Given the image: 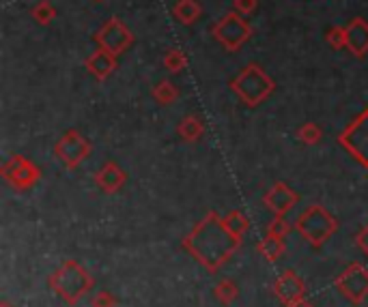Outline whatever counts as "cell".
Segmentation results:
<instances>
[{
    "instance_id": "1",
    "label": "cell",
    "mask_w": 368,
    "mask_h": 307,
    "mask_svg": "<svg viewBox=\"0 0 368 307\" xmlns=\"http://www.w3.org/2000/svg\"><path fill=\"white\" fill-rule=\"evenodd\" d=\"M239 245L242 238L230 232L224 217L218 213H209L203 221L196 224L183 241V250L211 273H218Z\"/></svg>"
},
{
    "instance_id": "2",
    "label": "cell",
    "mask_w": 368,
    "mask_h": 307,
    "mask_svg": "<svg viewBox=\"0 0 368 307\" xmlns=\"http://www.w3.org/2000/svg\"><path fill=\"white\" fill-rule=\"evenodd\" d=\"M50 288L70 305H76L91 288H93V275L78 262V260H65L52 275H50Z\"/></svg>"
},
{
    "instance_id": "3",
    "label": "cell",
    "mask_w": 368,
    "mask_h": 307,
    "mask_svg": "<svg viewBox=\"0 0 368 307\" xmlns=\"http://www.w3.org/2000/svg\"><path fill=\"white\" fill-rule=\"evenodd\" d=\"M297 232L302 234L313 247H321L327 238L339 230V221L331 213H327L319 204H313L310 209H306L299 215L295 224Z\"/></svg>"
},
{
    "instance_id": "4",
    "label": "cell",
    "mask_w": 368,
    "mask_h": 307,
    "mask_svg": "<svg viewBox=\"0 0 368 307\" xmlns=\"http://www.w3.org/2000/svg\"><path fill=\"white\" fill-rule=\"evenodd\" d=\"M232 90L237 93V97L244 101V104L256 106L272 95L274 82L261 69V67L250 64V67H246V71L242 76L235 78V82H232Z\"/></svg>"
},
{
    "instance_id": "5",
    "label": "cell",
    "mask_w": 368,
    "mask_h": 307,
    "mask_svg": "<svg viewBox=\"0 0 368 307\" xmlns=\"http://www.w3.org/2000/svg\"><path fill=\"white\" fill-rule=\"evenodd\" d=\"M341 146L364 168H368V110H364L339 138Z\"/></svg>"
},
{
    "instance_id": "6",
    "label": "cell",
    "mask_w": 368,
    "mask_h": 307,
    "mask_svg": "<svg viewBox=\"0 0 368 307\" xmlns=\"http://www.w3.org/2000/svg\"><path fill=\"white\" fill-rule=\"evenodd\" d=\"M339 292L353 305H360L368 296V268L353 262L336 278Z\"/></svg>"
},
{
    "instance_id": "7",
    "label": "cell",
    "mask_w": 368,
    "mask_h": 307,
    "mask_svg": "<svg viewBox=\"0 0 368 307\" xmlns=\"http://www.w3.org/2000/svg\"><path fill=\"white\" fill-rule=\"evenodd\" d=\"M216 39L230 52L239 50L248 37H250V26L244 18H239V13H228L224 20H220L213 28Z\"/></svg>"
},
{
    "instance_id": "8",
    "label": "cell",
    "mask_w": 368,
    "mask_h": 307,
    "mask_svg": "<svg viewBox=\"0 0 368 307\" xmlns=\"http://www.w3.org/2000/svg\"><path fill=\"white\" fill-rule=\"evenodd\" d=\"M56 155L67 168H76L91 155V142L80 131L72 129L56 142Z\"/></svg>"
},
{
    "instance_id": "9",
    "label": "cell",
    "mask_w": 368,
    "mask_h": 307,
    "mask_svg": "<svg viewBox=\"0 0 368 307\" xmlns=\"http://www.w3.org/2000/svg\"><path fill=\"white\" fill-rule=\"evenodd\" d=\"M3 177L13 185V187H18V189H28V187H32L37 181H39V177H41V172H39V168L35 165V163H30L28 159H24V157H20V155H13L5 165H3Z\"/></svg>"
},
{
    "instance_id": "10",
    "label": "cell",
    "mask_w": 368,
    "mask_h": 307,
    "mask_svg": "<svg viewBox=\"0 0 368 307\" xmlns=\"http://www.w3.org/2000/svg\"><path fill=\"white\" fill-rule=\"evenodd\" d=\"M95 41L99 43V48H104V50L112 52L114 56H119L121 52L127 50V46L133 41V37H131V32L127 30V26H125L121 20L112 18V20L95 35Z\"/></svg>"
},
{
    "instance_id": "11",
    "label": "cell",
    "mask_w": 368,
    "mask_h": 307,
    "mask_svg": "<svg viewBox=\"0 0 368 307\" xmlns=\"http://www.w3.org/2000/svg\"><path fill=\"white\" fill-rule=\"evenodd\" d=\"M297 200H299V196L287 183H276L263 198L265 207L270 209L276 217H284L297 204Z\"/></svg>"
},
{
    "instance_id": "12",
    "label": "cell",
    "mask_w": 368,
    "mask_h": 307,
    "mask_svg": "<svg viewBox=\"0 0 368 307\" xmlns=\"http://www.w3.org/2000/svg\"><path fill=\"white\" fill-rule=\"evenodd\" d=\"M274 294L284 305H291V303H295L299 299H304L306 284H304V280L299 278L295 271H284L282 275L276 280V284H274Z\"/></svg>"
},
{
    "instance_id": "13",
    "label": "cell",
    "mask_w": 368,
    "mask_h": 307,
    "mask_svg": "<svg viewBox=\"0 0 368 307\" xmlns=\"http://www.w3.org/2000/svg\"><path fill=\"white\" fill-rule=\"evenodd\" d=\"M125 181H127V175L123 172V170H121L114 161L106 163V165L95 175V183H97V187L102 189V191H106V193H114V191H119V189L125 185Z\"/></svg>"
},
{
    "instance_id": "14",
    "label": "cell",
    "mask_w": 368,
    "mask_h": 307,
    "mask_svg": "<svg viewBox=\"0 0 368 307\" xmlns=\"http://www.w3.org/2000/svg\"><path fill=\"white\" fill-rule=\"evenodd\" d=\"M347 48L355 54L362 56L368 52V22H364L362 18H355L347 28Z\"/></svg>"
},
{
    "instance_id": "15",
    "label": "cell",
    "mask_w": 368,
    "mask_h": 307,
    "mask_svg": "<svg viewBox=\"0 0 368 307\" xmlns=\"http://www.w3.org/2000/svg\"><path fill=\"white\" fill-rule=\"evenodd\" d=\"M114 64H117V56H114L112 52L104 50V48H99V50L86 60L88 71H91L95 78H99V80L108 78V76L112 74V69H114Z\"/></svg>"
},
{
    "instance_id": "16",
    "label": "cell",
    "mask_w": 368,
    "mask_h": 307,
    "mask_svg": "<svg viewBox=\"0 0 368 307\" xmlns=\"http://www.w3.org/2000/svg\"><path fill=\"white\" fill-rule=\"evenodd\" d=\"M258 252L270 262H276L284 254V241L278 236H265L263 241L258 243Z\"/></svg>"
},
{
    "instance_id": "17",
    "label": "cell",
    "mask_w": 368,
    "mask_h": 307,
    "mask_svg": "<svg viewBox=\"0 0 368 307\" xmlns=\"http://www.w3.org/2000/svg\"><path fill=\"white\" fill-rule=\"evenodd\" d=\"M200 11H203V9H200V5L196 3V0H179V3L175 5V15L183 24L196 22L198 15H200Z\"/></svg>"
},
{
    "instance_id": "18",
    "label": "cell",
    "mask_w": 368,
    "mask_h": 307,
    "mask_svg": "<svg viewBox=\"0 0 368 307\" xmlns=\"http://www.w3.org/2000/svg\"><path fill=\"white\" fill-rule=\"evenodd\" d=\"M203 131H205V127H203V123H200V118H196V116H188L179 125L181 138L188 140V142H196L200 135H203Z\"/></svg>"
},
{
    "instance_id": "19",
    "label": "cell",
    "mask_w": 368,
    "mask_h": 307,
    "mask_svg": "<svg viewBox=\"0 0 368 307\" xmlns=\"http://www.w3.org/2000/svg\"><path fill=\"white\" fill-rule=\"evenodd\" d=\"M224 221H226V226L230 228V232L237 234L239 238H244V234H246L248 228H250V219H248L242 211H230V213L224 217Z\"/></svg>"
},
{
    "instance_id": "20",
    "label": "cell",
    "mask_w": 368,
    "mask_h": 307,
    "mask_svg": "<svg viewBox=\"0 0 368 307\" xmlns=\"http://www.w3.org/2000/svg\"><path fill=\"white\" fill-rule=\"evenodd\" d=\"M153 97H155V101H159L162 106H169V104H173V101L179 97V90H177V86L171 84V82H159V84L153 88Z\"/></svg>"
},
{
    "instance_id": "21",
    "label": "cell",
    "mask_w": 368,
    "mask_h": 307,
    "mask_svg": "<svg viewBox=\"0 0 368 307\" xmlns=\"http://www.w3.org/2000/svg\"><path fill=\"white\" fill-rule=\"evenodd\" d=\"M237 294H239V290H237V286L232 280H224L216 286V296L222 305H230L232 301L237 299Z\"/></svg>"
},
{
    "instance_id": "22",
    "label": "cell",
    "mask_w": 368,
    "mask_h": 307,
    "mask_svg": "<svg viewBox=\"0 0 368 307\" xmlns=\"http://www.w3.org/2000/svg\"><path fill=\"white\" fill-rule=\"evenodd\" d=\"M297 138L302 140L304 144H317L321 140V129L317 123H306L302 129L297 131Z\"/></svg>"
},
{
    "instance_id": "23",
    "label": "cell",
    "mask_w": 368,
    "mask_h": 307,
    "mask_svg": "<svg viewBox=\"0 0 368 307\" xmlns=\"http://www.w3.org/2000/svg\"><path fill=\"white\" fill-rule=\"evenodd\" d=\"M54 15H56V9L48 3V0H41V3H39L35 9H32V18H35L39 24H48V22H52Z\"/></svg>"
},
{
    "instance_id": "24",
    "label": "cell",
    "mask_w": 368,
    "mask_h": 307,
    "mask_svg": "<svg viewBox=\"0 0 368 307\" xmlns=\"http://www.w3.org/2000/svg\"><path fill=\"white\" fill-rule=\"evenodd\" d=\"M164 64H166V69H169V71L179 74L185 67V56L181 54V50H171L169 54H166V58H164Z\"/></svg>"
},
{
    "instance_id": "25",
    "label": "cell",
    "mask_w": 368,
    "mask_h": 307,
    "mask_svg": "<svg viewBox=\"0 0 368 307\" xmlns=\"http://www.w3.org/2000/svg\"><path fill=\"white\" fill-rule=\"evenodd\" d=\"M327 43H331L334 48H347V32L341 26H334L327 32Z\"/></svg>"
},
{
    "instance_id": "26",
    "label": "cell",
    "mask_w": 368,
    "mask_h": 307,
    "mask_svg": "<svg viewBox=\"0 0 368 307\" xmlns=\"http://www.w3.org/2000/svg\"><path fill=\"white\" fill-rule=\"evenodd\" d=\"M291 230V226L284 221V217H276L270 228H267V236H278V238H284V234Z\"/></svg>"
},
{
    "instance_id": "27",
    "label": "cell",
    "mask_w": 368,
    "mask_h": 307,
    "mask_svg": "<svg viewBox=\"0 0 368 307\" xmlns=\"http://www.w3.org/2000/svg\"><path fill=\"white\" fill-rule=\"evenodd\" d=\"M91 307H117V299L112 296V292L102 290V292H97V294L93 296Z\"/></svg>"
},
{
    "instance_id": "28",
    "label": "cell",
    "mask_w": 368,
    "mask_h": 307,
    "mask_svg": "<svg viewBox=\"0 0 368 307\" xmlns=\"http://www.w3.org/2000/svg\"><path fill=\"white\" fill-rule=\"evenodd\" d=\"M258 0H235V11L242 13V15H248L256 9Z\"/></svg>"
},
{
    "instance_id": "29",
    "label": "cell",
    "mask_w": 368,
    "mask_h": 307,
    "mask_svg": "<svg viewBox=\"0 0 368 307\" xmlns=\"http://www.w3.org/2000/svg\"><path fill=\"white\" fill-rule=\"evenodd\" d=\"M357 247L368 256V226H364L362 232L357 234Z\"/></svg>"
},
{
    "instance_id": "30",
    "label": "cell",
    "mask_w": 368,
    "mask_h": 307,
    "mask_svg": "<svg viewBox=\"0 0 368 307\" xmlns=\"http://www.w3.org/2000/svg\"><path fill=\"white\" fill-rule=\"evenodd\" d=\"M284 307H315V305L310 301H306V299H299V301H295L291 305H284Z\"/></svg>"
},
{
    "instance_id": "31",
    "label": "cell",
    "mask_w": 368,
    "mask_h": 307,
    "mask_svg": "<svg viewBox=\"0 0 368 307\" xmlns=\"http://www.w3.org/2000/svg\"><path fill=\"white\" fill-rule=\"evenodd\" d=\"M0 307H11V305H9L7 301H3V303H0Z\"/></svg>"
}]
</instances>
